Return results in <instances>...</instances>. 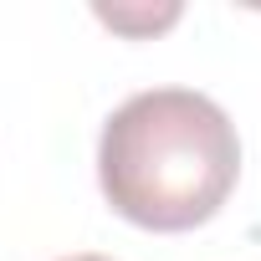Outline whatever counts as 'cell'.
<instances>
[{"label":"cell","mask_w":261,"mask_h":261,"mask_svg":"<svg viewBox=\"0 0 261 261\" xmlns=\"http://www.w3.org/2000/svg\"><path fill=\"white\" fill-rule=\"evenodd\" d=\"M241 174V139L225 108L195 87L134 92L102 123L97 179L108 205L144 230L210 220Z\"/></svg>","instance_id":"obj_1"},{"label":"cell","mask_w":261,"mask_h":261,"mask_svg":"<svg viewBox=\"0 0 261 261\" xmlns=\"http://www.w3.org/2000/svg\"><path fill=\"white\" fill-rule=\"evenodd\" d=\"M97 16L108 21V26H118V31H159V26H169L174 16H179V6H164V11H123V6H97Z\"/></svg>","instance_id":"obj_2"},{"label":"cell","mask_w":261,"mask_h":261,"mask_svg":"<svg viewBox=\"0 0 261 261\" xmlns=\"http://www.w3.org/2000/svg\"><path fill=\"white\" fill-rule=\"evenodd\" d=\"M62 261H113V256H62Z\"/></svg>","instance_id":"obj_3"}]
</instances>
